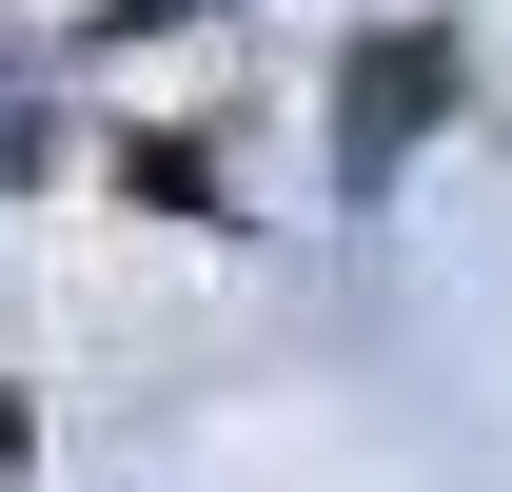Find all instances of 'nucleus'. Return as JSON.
Returning a JSON list of instances; mask_svg holds the SVG:
<instances>
[{
    "mask_svg": "<svg viewBox=\"0 0 512 492\" xmlns=\"http://www.w3.org/2000/svg\"><path fill=\"white\" fill-rule=\"evenodd\" d=\"M434 99H453V40H375V79H355V138H335V178H394Z\"/></svg>",
    "mask_w": 512,
    "mask_h": 492,
    "instance_id": "nucleus-1",
    "label": "nucleus"
},
{
    "mask_svg": "<svg viewBox=\"0 0 512 492\" xmlns=\"http://www.w3.org/2000/svg\"><path fill=\"white\" fill-rule=\"evenodd\" d=\"M119 20H178V0H119Z\"/></svg>",
    "mask_w": 512,
    "mask_h": 492,
    "instance_id": "nucleus-2",
    "label": "nucleus"
},
{
    "mask_svg": "<svg viewBox=\"0 0 512 492\" xmlns=\"http://www.w3.org/2000/svg\"><path fill=\"white\" fill-rule=\"evenodd\" d=\"M0 453H20V414H0Z\"/></svg>",
    "mask_w": 512,
    "mask_h": 492,
    "instance_id": "nucleus-3",
    "label": "nucleus"
}]
</instances>
